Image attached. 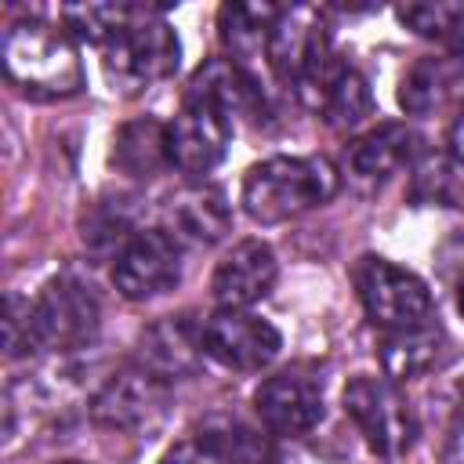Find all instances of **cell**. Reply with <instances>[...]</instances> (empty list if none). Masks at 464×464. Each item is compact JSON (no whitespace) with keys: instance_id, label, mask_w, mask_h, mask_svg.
<instances>
[{"instance_id":"1","label":"cell","mask_w":464,"mask_h":464,"mask_svg":"<svg viewBox=\"0 0 464 464\" xmlns=\"http://www.w3.org/2000/svg\"><path fill=\"white\" fill-rule=\"evenodd\" d=\"M0 58L7 80L36 102L72 98L87 83L72 36L40 18L11 22L0 40Z\"/></svg>"},{"instance_id":"2","label":"cell","mask_w":464,"mask_h":464,"mask_svg":"<svg viewBox=\"0 0 464 464\" xmlns=\"http://www.w3.org/2000/svg\"><path fill=\"white\" fill-rule=\"evenodd\" d=\"M341 174L326 156H268L243 174V210L261 225H279L330 203Z\"/></svg>"},{"instance_id":"3","label":"cell","mask_w":464,"mask_h":464,"mask_svg":"<svg viewBox=\"0 0 464 464\" xmlns=\"http://www.w3.org/2000/svg\"><path fill=\"white\" fill-rule=\"evenodd\" d=\"M178 58H181V44H178L174 29L160 18V11H149V7H141L102 47L105 72H109L112 87H120L123 94H138V91L167 80L178 69Z\"/></svg>"},{"instance_id":"4","label":"cell","mask_w":464,"mask_h":464,"mask_svg":"<svg viewBox=\"0 0 464 464\" xmlns=\"http://www.w3.org/2000/svg\"><path fill=\"white\" fill-rule=\"evenodd\" d=\"M341 402L377 457L399 460L410 453V446L417 439V417L392 377L388 381L384 377H352L344 384Z\"/></svg>"},{"instance_id":"5","label":"cell","mask_w":464,"mask_h":464,"mask_svg":"<svg viewBox=\"0 0 464 464\" xmlns=\"http://www.w3.org/2000/svg\"><path fill=\"white\" fill-rule=\"evenodd\" d=\"M352 276H355V290H359V301L370 323L381 326L384 334L431 323V290L410 268H399L388 257L366 254L359 257Z\"/></svg>"},{"instance_id":"6","label":"cell","mask_w":464,"mask_h":464,"mask_svg":"<svg viewBox=\"0 0 464 464\" xmlns=\"http://www.w3.org/2000/svg\"><path fill=\"white\" fill-rule=\"evenodd\" d=\"M330 58L334 54H330V44H326L323 11L312 7V4L279 7L276 22H272V33H268V47H265V62L272 65L276 80L301 91Z\"/></svg>"},{"instance_id":"7","label":"cell","mask_w":464,"mask_h":464,"mask_svg":"<svg viewBox=\"0 0 464 464\" xmlns=\"http://www.w3.org/2000/svg\"><path fill=\"white\" fill-rule=\"evenodd\" d=\"M98 323H102L98 297L76 276H54L33 297V326L44 348L54 352L83 348L98 334Z\"/></svg>"},{"instance_id":"8","label":"cell","mask_w":464,"mask_h":464,"mask_svg":"<svg viewBox=\"0 0 464 464\" xmlns=\"http://www.w3.org/2000/svg\"><path fill=\"white\" fill-rule=\"evenodd\" d=\"M181 279V246L167 228H138L112 261V283L127 301H152Z\"/></svg>"},{"instance_id":"9","label":"cell","mask_w":464,"mask_h":464,"mask_svg":"<svg viewBox=\"0 0 464 464\" xmlns=\"http://www.w3.org/2000/svg\"><path fill=\"white\" fill-rule=\"evenodd\" d=\"M279 348H283V334L268 319L246 308H218L214 315L203 319V352L225 370L254 373L268 366L279 355Z\"/></svg>"},{"instance_id":"10","label":"cell","mask_w":464,"mask_h":464,"mask_svg":"<svg viewBox=\"0 0 464 464\" xmlns=\"http://www.w3.org/2000/svg\"><path fill=\"white\" fill-rule=\"evenodd\" d=\"M228 138H232V116L228 112H221L210 102L185 98L178 116L167 123L170 167L181 170L185 178H203L225 160Z\"/></svg>"},{"instance_id":"11","label":"cell","mask_w":464,"mask_h":464,"mask_svg":"<svg viewBox=\"0 0 464 464\" xmlns=\"http://www.w3.org/2000/svg\"><path fill=\"white\" fill-rule=\"evenodd\" d=\"M170 402V381L156 377L145 366H127L120 373H112L91 399V417L102 428L112 431H138L156 424L167 413Z\"/></svg>"},{"instance_id":"12","label":"cell","mask_w":464,"mask_h":464,"mask_svg":"<svg viewBox=\"0 0 464 464\" xmlns=\"http://www.w3.org/2000/svg\"><path fill=\"white\" fill-rule=\"evenodd\" d=\"M254 410L272 435H308L323 420V388L301 370L265 377L254 392Z\"/></svg>"},{"instance_id":"13","label":"cell","mask_w":464,"mask_h":464,"mask_svg":"<svg viewBox=\"0 0 464 464\" xmlns=\"http://www.w3.org/2000/svg\"><path fill=\"white\" fill-rule=\"evenodd\" d=\"M276 276H279V265H276L272 246L261 239H239L214 265L210 294L218 308H250L272 294Z\"/></svg>"},{"instance_id":"14","label":"cell","mask_w":464,"mask_h":464,"mask_svg":"<svg viewBox=\"0 0 464 464\" xmlns=\"http://www.w3.org/2000/svg\"><path fill=\"white\" fill-rule=\"evenodd\" d=\"M297 94L304 98L308 109H315L337 130H352L373 112V94H370L366 76L355 65L337 62V58H330Z\"/></svg>"},{"instance_id":"15","label":"cell","mask_w":464,"mask_h":464,"mask_svg":"<svg viewBox=\"0 0 464 464\" xmlns=\"http://www.w3.org/2000/svg\"><path fill=\"white\" fill-rule=\"evenodd\" d=\"M203 323L192 315H167L138 337V366L163 381L192 377L203 362Z\"/></svg>"},{"instance_id":"16","label":"cell","mask_w":464,"mask_h":464,"mask_svg":"<svg viewBox=\"0 0 464 464\" xmlns=\"http://www.w3.org/2000/svg\"><path fill=\"white\" fill-rule=\"evenodd\" d=\"M185 98L210 102V105H218L228 116H254L257 109H265L261 83L254 80L250 69L236 65L232 58H210V62H203L192 72Z\"/></svg>"},{"instance_id":"17","label":"cell","mask_w":464,"mask_h":464,"mask_svg":"<svg viewBox=\"0 0 464 464\" xmlns=\"http://www.w3.org/2000/svg\"><path fill=\"white\" fill-rule=\"evenodd\" d=\"M417 134L406 123H377L362 138L348 145V170L366 181H381L395 170H402L417 156Z\"/></svg>"},{"instance_id":"18","label":"cell","mask_w":464,"mask_h":464,"mask_svg":"<svg viewBox=\"0 0 464 464\" xmlns=\"http://www.w3.org/2000/svg\"><path fill=\"white\" fill-rule=\"evenodd\" d=\"M167 218L174 225V239H188V243H199V246H210L218 243L228 228H232V210L225 203V196L218 188H185L178 199H170L167 207Z\"/></svg>"},{"instance_id":"19","label":"cell","mask_w":464,"mask_h":464,"mask_svg":"<svg viewBox=\"0 0 464 464\" xmlns=\"http://www.w3.org/2000/svg\"><path fill=\"white\" fill-rule=\"evenodd\" d=\"M276 14H279L276 4H225L218 11L221 44H225V51L236 65L250 69L254 58H265Z\"/></svg>"},{"instance_id":"20","label":"cell","mask_w":464,"mask_h":464,"mask_svg":"<svg viewBox=\"0 0 464 464\" xmlns=\"http://www.w3.org/2000/svg\"><path fill=\"white\" fill-rule=\"evenodd\" d=\"M112 163L130 178H156L163 167H170L167 123H160L156 116H138L123 123L112 141Z\"/></svg>"},{"instance_id":"21","label":"cell","mask_w":464,"mask_h":464,"mask_svg":"<svg viewBox=\"0 0 464 464\" xmlns=\"http://www.w3.org/2000/svg\"><path fill=\"white\" fill-rule=\"evenodd\" d=\"M439 352H442V330L435 323L413 330H392L381 341V366L392 381H410L428 373L439 362Z\"/></svg>"},{"instance_id":"22","label":"cell","mask_w":464,"mask_h":464,"mask_svg":"<svg viewBox=\"0 0 464 464\" xmlns=\"http://www.w3.org/2000/svg\"><path fill=\"white\" fill-rule=\"evenodd\" d=\"M199 439L225 460V464H272V442L257 428L239 417L214 413L199 424Z\"/></svg>"},{"instance_id":"23","label":"cell","mask_w":464,"mask_h":464,"mask_svg":"<svg viewBox=\"0 0 464 464\" xmlns=\"http://www.w3.org/2000/svg\"><path fill=\"white\" fill-rule=\"evenodd\" d=\"M453 87V65L446 58H417L399 80V105L410 116L435 112Z\"/></svg>"},{"instance_id":"24","label":"cell","mask_w":464,"mask_h":464,"mask_svg":"<svg viewBox=\"0 0 464 464\" xmlns=\"http://www.w3.org/2000/svg\"><path fill=\"white\" fill-rule=\"evenodd\" d=\"M138 11H141L138 4H69L58 11V18L69 36L105 47Z\"/></svg>"},{"instance_id":"25","label":"cell","mask_w":464,"mask_h":464,"mask_svg":"<svg viewBox=\"0 0 464 464\" xmlns=\"http://www.w3.org/2000/svg\"><path fill=\"white\" fill-rule=\"evenodd\" d=\"M80 228H83L80 236H83V243L91 250H112V246L123 250V243L134 236L130 214H127L123 199H102V203H94L83 214V225Z\"/></svg>"},{"instance_id":"26","label":"cell","mask_w":464,"mask_h":464,"mask_svg":"<svg viewBox=\"0 0 464 464\" xmlns=\"http://www.w3.org/2000/svg\"><path fill=\"white\" fill-rule=\"evenodd\" d=\"M399 22L406 29H413L417 36H428V40H446L460 29L464 22V7L460 4H402L399 11Z\"/></svg>"},{"instance_id":"27","label":"cell","mask_w":464,"mask_h":464,"mask_svg":"<svg viewBox=\"0 0 464 464\" xmlns=\"http://www.w3.org/2000/svg\"><path fill=\"white\" fill-rule=\"evenodd\" d=\"M4 344H7V355L18 359V355H29L33 348H40L36 341V326H33V301L11 294L7 297V312H4Z\"/></svg>"},{"instance_id":"28","label":"cell","mask_w":464,"mask_h":464,"mask_svg":"<svg viewBox=\"0 0 464 464\" xmlns=\"http://www.w3.org/2000/svg\"><path fill=\"white\" fill-rule=\"evenodd\" d=\"M413 199L420 203H453L457 199V178L446 160H424L413 174Z\"/></svg>"},{"instance_id":"29","label":"cell","mask_w":464,"mask_h":464,"mask_svg":"<svg viewBox=\"0 0 464 464\" xmlns=\"http://www.w3.org/2000/svg\"><path fill=\"white\" fill-rule=\"evenodd\" d=\"M160 464H225L199 435L196 439H185V442H174L167 453H163V460Z\"/></svg>"},{"instance_id":"30","label":"cell","mask_w":464,"mask_h":464,"mask_svg":"<svg viewBox=\"0 0 464 464\" xmlns=\"http://www.w3.org/2000/svg\"><path fill=\"white\" fill-rule=\"evenodd\" d=\"M446 145H450L453 163H464V102H460V109H457V116H453V123H450Z\"/></svg>"},{"instance_id":"31","label":"cell","mask_w":464,"mask_h":464,"mask_svg":"<svg viewBox=\"0 0 464 464\" xmlns=\"http://www.w3.org/2000/svg\"><path fill=\"white\" fill-rule=\"evenodd\" d=\"M442 464H464V428L450 439V446H446V453H442Z\"/></svg>"},{"instance_id":"32","label":"cell","mask_w":464,"mask_h":464,"mask_svg":"<svg viewBox=\"0 0 464 464\" xmlns=\"http://www.w3.org/2000/svg\"><path fill=\"white\" fill-rule=\"evenodd\" d=\"M457 308H460V315H464V279L457 283Z\"/></svg>"},{"instance_id":"33","label":"cell","mask_w":464,"mask_h":464,"mask_svg":"<svg viewBox=\"0 0 464 464\" xmlns=\"http://www.w3.org/2000/svg\"><path fill=\"white\" fill-rule=\"evenodd\" d=\"M58 464H83V460H58Z\"/></svg>"},{"instance_id":"34","label":"cell","mask_w":464,"mask_h":464,"mask_svg":"<svg viewBox=\"0 0 464 464\" xmlns=\"http://www.w3.org/2000/svg\"><path fill=\"white\" fill-rule=\"evenodd\" d=\"M460 402H464V381H460Z\"/></svg>"}]
</instances>
